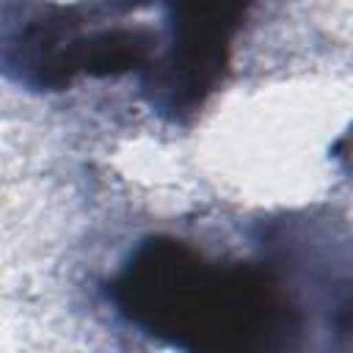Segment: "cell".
Here are the masks:
<instances>
[{"instance_id":"obj_1","label":"cell","mask_w":353,"mask_h":353,"mask_svg":"<svg viewBox=\"0 0 353 353\" xmlns=\"http://www.w3.org/2000/svg\"><path fill=\"white\" fill-rule=\"evenodd\" d=\"M108 295L130 325L179 353H292L306 328L276 265L210 256L174 234L141 240Z\"/></svg>"},{"instance_id":"obj_2","label":"cell","mask_w":353,"mask_h":353,"mask_svg":"<svg viewBox=\"0 0 353 353\" xmlns=\"http://www.w3.org/2000/svg\"><path fill=\"white\" fill-rule=\"evenodd\" d=\"M135 6H0V74L33 91L77 77L146 74L160 33L130 22Z\"/></svg>"},{"instance_id":"obj_3","label":"cell","mask_w":353,"mask_h":353,"mask_svg":"<svg viewBox=\"0 0 353 353\" xmlns=\"http://www.w3.org/2000/svg\"><path fill=\"white\" fill-rule=\"evenodd\" d=\"M245 11L237 3L165 8L157 55L141 77L154 110L182 119L196 113L218 91Z\"/></svg>"}]
</instances>
